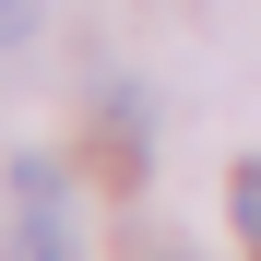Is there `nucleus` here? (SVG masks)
<instances>
[{
	"mask_svg": "<svg viewBox=\"0 0 261 261\" xmlns=\"http://www.w3.org/2000/svg\"><path fill=\"white\" fill-rule=\"evenodd\" d=\"M12 202H24V214H12V249H24V261H71V190H60L48 154L12 166Z\"/></svg>",
	"mask_w": 261,
	"mask_h": 261,
	"instance_id": "nucleus-1",
	"label": "nucleus"
},
{
	"mask_svg": "<svg viewBox=\"0 0 261 261\" xmlns=\"http://www.w3.org/2000/svg\"><path fill=\"white\" fill-rule=\"evenodd\" d=\"M238 238L261 249V166H238Z\"/></svg>",
	"mask_w": 261,
	"mask_h": 261,
	"instance_id": "nucleus-2",
	"label": "nucleus"
},
{
	"mask_svg": "<svg viewBox=\"0 0 261 261\" xmlns=\"http://www.w3.org/2000/svg\"><path fill=\"white\" fill-rule=\"evenodd\" d=\"M12 36H36V0H0V48H12Z\"/></svg>",
	"mask_w": 261,
	"mask_h": 261,
	"instance_id": "nucleus-3",
	"label": "nucleus"
}]
</instances>
